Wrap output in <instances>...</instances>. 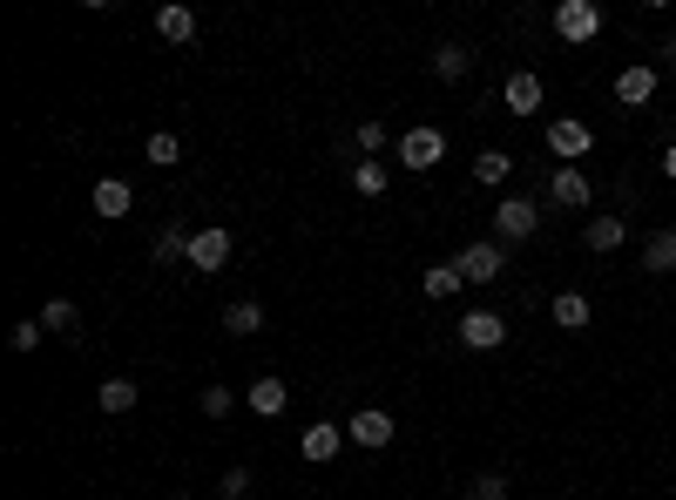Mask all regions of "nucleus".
<instances>
[{
	"label": "nucleus",
	"instance_id": "6",
	"mask_svg": "<svg viewBox=\"0 0 676 500\" xmlns=\"http://www.w3.org/2000/svg\"><path fill=\"white\" fill-rule=\"evenodd\" d=\"M500 102H507V116H521V123H528L535 108L548 102V88H541V75H535V68H515V75L500 82Z\"/></svg>",
	"mask_w": 676,
	"mask_h": 500
},
{
	"label": "nucleus",
	"instance_id": "7",
	"mask_svg": "<svg viewBox=\"0 0 676 500\" xmlns=\"http://www.w3.org/2000/svg\"><path fill=\"white\" fill-rule=\"evenodd\" d=\"M589 196H595V183L575 170V162H554V177H548V203H554V210H589Z\"/></svg>",
	"mask_w": 676,
	"mask_h": 500
},
{
	"label": "nucleus",
	"instance_id": "33",
	"mask_svg": "<svg viewBox=\"0 0 676 500\" xmlns=\"http://www.w3.org/2000/svg\"><path fill=\"white\" fill-rule=\"evenodd\" d=\"M656 54H663V68H676V34H669V41H663Z\"/></svg>",
	"mask_w": 676,
	"mask_h": 500
},
{
	"label": "nucleus",
	"instance_id": "29",
	"mask_svg": "<svg viewBox=\"0 0 676 500\" xmlns=\"http://www.w3.org/2000/svg\"><path fill=\"white\" fill-rule=\"evenodd\" d=\"M41 331H47L41 318H21V325L8 331V345H14V352H34V345H41Z\"/></svg>",
	"mask_w": 676,
	"mask_h": 500
},
{
	"label": "nucleus",
	"instance_id": "1",
	"mask_svg": "<svg viewBox=\"0 0 676 500\" xmlns=\"http://www.w3.org/2000/svg\"><path fill=\"white\" fill-rule=\"evenodd\" d=\"M541 231V210L528 196H500L494 203V244H528Z\"/></svg>",
	"mask_w": 676,
	"mask_h": 500
},
{
	"label": "nucleus",
	"instance_id": "30",
	"mask_svg": "<svg viewBox=\"0 0 676 500\" xmlns=\"http://www.w3.org/2000/svg\"><path fill=\"white\" fill-rule=\"evenodd\" d=\"M237 400H231V385H203V419H223Z\"/></svg>",
	"mask_w": 676,
	"mask_h": 500
},
{
	"label": "nucleus",
	"instance_id": "34",
	"mask_svg": "<svg viewBox=\"0 0 676 500\" xmlns=\"http://www.w3.org/2000/svg\"><path fill=\"white\" fill-rule=\"evenodd\" d=\"M663 177H669V183H676V142H669V149H663Z\"/></svg>",
	"mask_w": 676,
	"mask_h": 500
},
{
	"label": "nucleus",
	"instance_id": "21",
	"mask_svg": "<svg viewBox=\"0 0 676 500\" xmlns=\"http://www.w3.org/2000/svg\"><path fill=\"white\" fill-rule=\"evenodd\" d=\"M548 318H554L561 331H589V298H582V291H554Z\"/></svg>",
	"mask_w": 676,
	"mask_h": 500
},
{
	"label": "nucleus",
	"instance_id": "12",
	"mask_svg": "<svg viewBox=\"0 0 676 500\" xmlns=\"http://www.w3.org/2000/svg\"><path fill=\"white\" fill-rule=\"evenodd\" d=\"M656 82H663V68L630 62L623 75H615V102H623V108H643V102H656Z\"/></svg>",
	"mask_w": 676,
	"mask_h": 500
},
{
	"label": "nucleus",
	"instance_id": "4",
	"mask_svg": "<svg viewBox=\"0 0 676 500\" xmlns=\"http://www.w3.org/2000/svg\"><path fill=\"white\" fill-rule=\"evenodd\" d=\"M454 264H461V277H467V285H494V277L507 270V244H494V237H474V244H467Z\"/></svg>",
	"mask_w": 676,
	"mask_h": 500
},
{
	"label": "nucleus",
	"instance_id": "19",
	"mask_svg": "<svg viewBox=\"0 0 676 500\" xmlns=\"http://www.w3.org/2000/svg\"><path fill=\"white\" fill-rule=\"evenodd\" d=\"M129 210H136V190L123 177H102L95 183V216H129Z\"/></svg>",
	"mask_w": 676,
	"mask_h": 500
},
{
	"label": "nucleus",
	"instance_id": "24",
	"mask_svg": "<svg viewBox=\"0 0 676 500\" xmlns=\"http://www.w3.org/2000/svg\"><path fill=\"white\" fill-rule=\"evenodd\" d=\"M385 183H392L385 162H366V156L352 162V190H359V196H385Z\"/></svg>",
	"mask_w": 676,
	"mask_h": 500
},
{
	"label": "nucleus",
	"instance_id": "3",
	"mask_svg": "<svg viewBox=\"0 0 676 500\" xmlns=\"http://www.w3.org/2000/svg\"><path fill=\"white\" fill-rule=\"evenodd\" d=\"M392 149H400V162H406V170H413V177H426V170H433V162L446 156V136H440L433 123H420V129H406L400 142H392Z\"/></svg>",
	"mask_w": 676,
	"mask_h": 500
},
{
	"label": "nucleus",
	"instance_id": "31",
	"mask_svg": "<svg viewBox=\"0 0 676 500\" xmlns=\"http://www.w3.org/2000/svg\"><path fill=\"white\" fill-rule=\"evenodd\" d=\"M467 500H507V480H500V474H480V480L467 487Z\"/></svg>",
	"mask_w": 676,
	"mask_h": 500
},
{
	"label": "nucleus",
	"instance_id": "23",
	"mask_svg": "<svg viewBox=\"0 0 676 500\" xmlns=\"http://www.w3.org/2000/svg\"><path fill=\"white\" fill-rule=\"evenodd\" d=\"M156 34L183 47V41H197V14L190 8H156Z\"/></svg>",
	"mask_w": 676,
	"mask_h": 500
},
{
	"label": "nucleus",
	"instance_id": "5",
	"mask_svg": "<svg viewBox=\"0 0 676 500\" xmlns=\"http://www.w3.org/2000/svg\"><path fill=\"white\" fill-rule=\"evenodd\" d=\"M595 149V129L582 123V116H554L548 123V156H561V162H582Z\"/></svg>",
	"mask_w": 676,
	"mask_h": 500
},
{
	"label": "nucleus",
	"instance_id": "20",
	"mask_svg": "<svg viewBox=\"0 0 676 500\" xmlns=\"http://www.w3.org/2000/svg\"><path fill=\"white\" fill-rule=\"evenodd\" d=\"M223 331H231V339H257V331H264V305L257 298H237L231 311H223Z\"/></svg>",
	"mask_w": 676,
	"mask_h": 500
},
{
	"label": "nucleus",
	"instance_id": "22",
	"mask_svg": "<svg viewBox=\"0 0 676 500\" xmlns=\"http://www.w3.org/2000/svg\"><path fill=\"white\" fill-rule=\"evenodd\" d=\"M507 177H515V156H507V149H480V156H474V183L500 190Z\"/></svg>",
	"mask_w": 676,
	"mask_h": 500
},
{
	"label": "nucleus",
	"instance_id": "9",
	"mask_svg": "<svg viewBox=\"0 0 676 500\" xmlns=\"http://www.w3.org/2000/svg\"><path fill=\"white\" fill-rule=\"evenodd\" d=\"M338 447H352V439H346V426H331V419H311V426L298 433V454H305L311 467H325V460H338Z\"/></svg>",
	"mask_w": 676,
	"mask_h": 500
},
{
	"label": "nucleus",
	"instance_id": "27",
	"mask_svg": "<svg viewBox=\"0 0 676 500\" xmlns=\"http://www.w3.org/2000/svg\"><path fill=\"white\" fill-rule=\"evenodd\" d=\"M177 156H183V142L169 136V129H156V136H149V162H156V170H169Z\"/></svg>",
	"mask_w": 676,
	"mask_h": 500
},
{
	"label": "nucleus",
	"instance_id": "16",
	"mask_svg": "<svg viewBox=\"0 0 676 500\" xmlns=\"http://www.w3.org/2000/svg\"><path fill=\"white\" fill-rule=\"evenodd\" d=\"M244 400H251L257 419H277V413L292 406V385H285V379H251V393H244Z\"/></svg>",
	"mask_w": 676,
	"mask_h": 500
},
{
	"label": "nucleus",
	"instance_id": "17",
	"mask_svg": "<svg viewBox=\"0 0 676 500\" xmlns=\"http://www.w3.org/2000/svg\"><path fill=\"white\" fill-rule=\"evenodd\" d=\"M433 75H440V82H467V75H474V47L440 41V47H433Z\"/></svg>",
	"mask_w": 676,
	"mask_h": 500
},
{
	"label": "nucleus",
	"instance_id": "25",
	"mask_svg": "<svg viewBox=\"0 0 676 500\" xmlns=\"http://www.w3.org/2000/svg\"><path fill=\"white\" fill-rule=\"evenodd\" d=\"M75 318H82L75 298H47V305H41V325H47V331H62V339H75Z\"/></svg>",
	"mask_w": 676,
	"mask_h": 500
},
{
	"label": "nucleus",
	"instance_id": "26",
	"mask_svg": "<svg viewBox=\"0 0 676 500\" xmlns=\"http://www.w3.org/2000/svg\"><path fill=\"white\" fill-rule=\"evenodd\" d=\"M177 257H190V231H183V224H162V237H156V264H177Z\"/></svg>",
	"mask_w": 676,
	"mask_h": 500
},
{
	"label": "nucleus",
	"instance_id": "18",
	"mask_svg": "<svg viewBox=\"0 0 676 500\" xmlns=\"http://www.w3.org/2000/svg\"><path fill=\"white\" fill-rule=\"evenodd\" d=\"M136 400H142L136 379H102V385H95V406H102V413H136Z\"/></svg>",
	"mask_w": 676,
	"mask_h": 500
},
{
	"label": "nucleus",
	"instance_id": "28",
	"mask_svg": "<svg viewBox=\"0 0 676 500\" xmlns=\"http://www.w3.org/2000/svg\"><path fill=\"white\" fill-rule=\"evenodd\" d=\"M385 142H392V129H385V123H372V116H366V123H359V156H366V162H372V156H379V149H385Z\"/></svg>",
	"mask_w": 676,
	"mask_h": 500
},
{
	"label": "nucleus",
	"instance_id": "8",
	"mask_svg": "<svg viewBox=\"0 0 676 500\" xmlns=\"http://www.w3.org/2000/svg\"><path fill=\"white\" fill-rule=\"evenodd\" d=\"M346 439H352V447H366V454L392 447V413H379V406H359V413L346 419Z\"/></svg>",
	"mask_w": 676,
	"mask_h": 500
},
{
	"label": "nucleus",
	"instance_id": "10",
	"mask_svg": "<svg viewBox=\"0 0 676 500\" xmlns=\"http://www.w3.org/2000/svg\"><path fill=\"white\" fill-rule=\"evenodd\" d=\"M231 264V231H216V224H203V231H190V270H223Z\"/></svg>",
	"mask_w": 676,
	"mask_h": 500
},
{
	"label": "nucleus",
	"instance_id": "2",
	"mask_svg": "<svg viewBox=\"0 0 676 500\" xmlns=\"http://www.w3.org/2000/svg\"><path fill=\"white\" fill-rule=\"evenodd\" d=\"M554 34L569 47H589L602 34V8H595V0H561V8H554Z\"/></svg>",
	"mask_w": 676,
	"mask_h": 500
},
{
	"label": "nucleus",
	"instance_id": "15",
	"mask_svg": "<svg viewBox=\"0 0 676 500\" xmlns=\"http://www.w3.org/2000/svg\"><path fill=\"white\" fill-rule=\"evenodd\" d=\"M643 270H649V277H669V270H676V224H663V231L643 237Z\"/></svg>",
	"mask_w": 676,
	"mask_h": 500
},
{
	"label": "nucleus",
	"instance_id": "11",
	"mask_svg": "<svg viewBox=\"0 0 676 500\" xmlns=\"http://www.w3.org/2000/svg\"><path fill=\"white\" fill-rule=\"evenodd\" d=\"M461 345H467V352L507 345V318H500V311H467V318H461Z\"/></svg>",
	"mask_w": 676,
	"mask_h": 500
},
{
	"label": "nucleus",
	"instance_id": "32",
	"mask_svg": "<svg viewBox=\"0 0 676 500\" xmlns=\"http://www.w3.org/2000/svg\"><path fill=\"white\" fill-rule=\"evenodd\" d=\"M216 493H223V500H244V493H251V467H231Z\"/></svg>",
	"mask_w": 676,
	"mask_h": 500
},
{
	"label": "nucleus",
	"instance_id": "13",
	"mask_svg": "<svg viewBox=\"0 0 676 500\" xmlns=\"http://www.w3.org/2000/svg\"><path fill=\"white\" fill-rule=\"evenodd\" d=\"M461 285H467V277H461V264H454V257H446V264H426V270H420V298H426V305H446V298H454Z\"/></svg>",
	"mask_w": 676,
	"mask_h": 500
},
{
	"label": "nucleus",
	"instance_id": "14",
	"mask_svg": "<svg viewBox=\"0 0 676 500\" xmlns=\"http://www.w3.org/2000/svg\"><path fill=\"white\" fill-rule=\"evenodd\" d=\"M582 244H589L595 257H609V251L630 244V224H623V216H589V224H582Z\"/></svg>",
	"mask_w": 676,
	"mask_h": 500
}]
</instances>
